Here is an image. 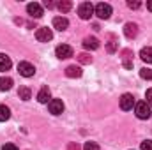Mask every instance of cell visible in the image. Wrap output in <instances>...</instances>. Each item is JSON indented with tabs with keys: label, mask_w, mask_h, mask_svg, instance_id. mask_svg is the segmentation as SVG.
I'll list each match as a JSON object with an SVG mask.
<instances>
[{
	"label": "cell",
	"mask_w": 152,
	"mask_h": 150,
	"mask_svg": "<svg viewBox=\"0 0 152 150\" xmlns=\"http://www.w3.org/2000/svg\"><path fill=\"white\" fill-rule=\"evenodd\" d=\"M122 57H124V67H126V69H131V67H133V62H131V50H124V51H122Z\"/></svg>",
	"instance_id": "obj_18"
},
{
	"label": "cell",
	"mask_w": 152,
	"mask_h": 150,
	"mask_svg": "<svg viewBox=\"0 0 152 150\" xmlns=\"http://www.w3.org/2000/svg\"><path fill=\"white\" fill-rule=\"evenodd\" d=\"M140 58L147 64H152V46H147L140 51Z\"/></svg>",
	"instance_id": "obj_16"
},
{
	"label": "cell",
	"mask_w": 152,
	"mask_h": 150,
	"mask_svg": "<svg viewBox=\"0 0 152 150\" xmlns=\"http://www.w3.org/2000/svg\"><path fill=\"white\" fill-rule=\"evenodd\" d=\"M50 97H51V95H50V88H48V87H42V88L39 90V94H37V101L42 103V104H46V103L51 101Z\"/></svg>",
	"instance_id": "obj_12"
},
{
	"label": "cell",
	"mask_w": 152,
	"mask_h": 150,
	"mask_svg": "<svg viewBox=\"0 0 152 150\" xmlns=\"http://www.w3.org/2000/svg\"><path fill=\"white\" fill-rule=\"evenodd\" d=\"M18 73L25 78H30V76L36 74V67L30 64V62H20L18 64Z\"/></svg>",
	"instance_id": "obj_4"
},
{
	"label": "cell",
	"mask_w": 152,
	"mask_h": 150,
	"mask_svg": "<svg viewBox=\"0 0 152 150\" xmlns=\"http://www.w3.org/2000/svg\"><path fill=\"white\" fill-rule=\"evenodd\" d=\"M18 95H20V99H23V101H28V99L32 97V92H30V88H28V87H20V90H18Z\"/></svg>",
	"instance_id": "obj_17"
},
{
	"label": "cell",
	"mask_w": 152,
	"mask_h": 150,
	"mask_svg": "<svg viewBox=\"0 0 152 150\" xmlns=\"http://www.w3.org/2000/svg\"><path fill=\"white\" fill-rule=\"evenodd\" d=\"M27 12H28L30 18H41L42 16V7H41V4H37V2H32V4L27 5Z\"/></svg>",
	"instance_id": "obj_9"
},
{
	"label": "cell",
	"mask_w": 152,
	"mask_h": 150,
	"mask_svg": "<svg viewBox=\"0 0 152 150\" xmlns=\"http://www.w3.org/2000/svg\"><path fill=\"white\" fill-rule=\"evenodd\" d=\"M83 48L85 50H97L99 48V41L96 37H85L83 39Z\"/></svg>",
	"instance_id": "obj_13"
},
{
	"label": "cell",
	"mask_w": 152,
	"mask_h": 150,
	"mask_svg": "<svg viewBox=\"0 0 152 150\" xmlns=\"http://www.w3.org/2000/svg\"><path fill=\"white\" fill-rule=\"evenodd\" d=\"M117 46H118V42H117V41H110V42H108V44H106V50H108V51H110V53H113L115 50H117Z\"/></svg>",
	"instance_id": "obj_25"
},
{
	"label": "cell",
	"mask_w": 152,
	"mask_h": 150,
	"mask_svg": "<svg viewBox=\"0 0 152 150\" xmlns=\"http://www.w3.org/2000/svg\"><path fill=\"white\" fill-rule=\"evenodd\" d=\"M78 62H80V64H90V62H92V57H90L88 53H80V55H78Z\"/></svg>",
	"instance_id": "obj_22"
},
{
	"label": "cell",
	"mask_w": 152,
	"mask_h": 150,
	"mask_svg": "<svg viewBox=\"0 0 152 150\" xmlns=\"http://www.w3.org/2000/svg\"><path fill=\"white\" fill-rule=\"evenodd\" d=\"M57 7H58V11H60V12H69V11H71V7H73V4H71L69 0H62V2H58V4H57Z\"/></svg>",
	"instance_id": "obj_19"
},
{
	"label": "cell",
	"mask_w": 152,
	"mask_h": 150,
	"mask_svg": "<svg viewBox=\"0 0 152 150\" xmlns=\"http://www.w3.org/2000/svg\"><path fill=\"white\" fill-rule=\"evenodd\" d=\"M12 79L11 78H0V90H11Z\"/></svg>",
	"instance_id": "obj_21"
},
{
	"label": "cell",
	"mask_w": 152,
	"mask_h": 150,
	"mask_svg": "<svg viewBox=\"0 0 152 150\" xmlns=\"http://www.w3.org/2000/svg\"><path fill=\"white\" fill-rule=\"evenodd\" d=\"M134 113H136V117H138L140 120H147V118H151V106H149L145 101L136 103V104H134Z\"/></svg>",
	"instance_id": "obj_1"
},
{
	"label": "cell",
	"mask_w": 152,
	"mask_h": 150,
	"mask_svg": "<svg viewBox=\"0 0 152 150\" xmlns=\"http://www.w3.org/2000/svg\"><path fill=\"white\" fill-rule=\"evenodd\" d=\"M9 117H11V110H9L5 104H0V122L9 120Z\"/></svg>",
	"instance_id": "obj_20"
},
{
	"label": "cell",
	"mask_w": 152,
	"mask_h": 150,
	"mask_svg": "<svg viewBox=\"0 0 152 150\" xmlns=\"http://www.w3.org/2000/svg\"><path fill=\"white\" fill-rule=\"evenodd\" d=\"M78 14L81 20H90V16L94 14V5L90 2H81L78 7Z\"/></svg>",
	"instance_id": "obj_3"
},
{
	"label": "cell",
	"mask_w": 152,
	"mask_h": 150,
	"mask_svg": "<svg viewBox=\"0 0 152 150\" xmlns=\"http://www.w3.org/2000/svg\"><path fill=\"white\" fill-rule=\"evenodd\" d=\"M94 12H96L97 18H101V20H108V18L112 16V5L101 2V4H97V5L94 7Z\"/></svg>",
	"instance_id": "obj_2"
},
{
	"label": "cell",
	"mask_w": 152,
	"mask_h": 150,
	"mask_svg": "<svg viewBox=\"0 0 152 150\" xmlns=\"http://www.w3.org/2000/svg\"><path fill=\"white\" fill-rule=\"evenodd\" d=\"M48 108H50V113L60 115V113L64 111V103H62V99H51L48 103Z\"/></svg>",
	"instance_id": "obj_8"
},
{
	"label": "cell",
	"mask_w": 152,
	"mask_h": 150,
	"mask_svg": "<svg viewBox=\"0 0 152 150\" xmlns=\"http://www.w3.org/2000/svg\"><path fill=\"white\" fill-rule=\"evenodd\" d=\"M55 55L62 60V58H69V57H73V48L69 46V44H58L57 46V50H55Z\"/></svg>",
	"instance_id": "obj_6"
},
{
	"label": "cell",
	"mask_w": 152,
	"mask_h": 150,
	"mask_svg": "<svg viewBox=\"0 0 152 150\" xmlns=\"http://www.w3.org/2000/svg\"><path fill=\"white\" fill-rule=\"evenodd\" d=\"M142 5V2H138V0H127V7L129 9H138Z\"/></svg>",
	"instance_id": "obj_26"
},
{
	"label": "cell",
	"mask_w": 152,
	"mask_h": 150,
	"mask_svg": "<svg viewBox=\"0 0 152 150\" xmlns=\"http://www.w3.org/2000/svg\"><path fill=\"white\" fill-rule=\"evenodd\" d=\"M36 39H37L39 42H48V41H51V39H53V32H51V28H48V27H41V28H37V32H36Z\"/></svg>",
	"instance_id": "obj_5"
},
{
	"label": "cell",
	"mask_w": 152,
	"mask_h": 150,
	"mask_svg": "<svg viewBox=\"0 0 152 150\" xmlns=\"http://www.w3.org/2000/svg\"><path fill=\"white\" fill-rule=\"evenodd\" d=\"M2 150H18V147L12 145V143H5V145L2 147Z\"/></svg>",
	"instance_id": "obj_30"
},
{
	"label": "cell",
	"mask_w": 152,
	"mask_h": 150,
	"mask_svg": "<svg viewBox=\"0 0 152 150\" xmlns=\"http://www.w3.org/2000/svg\"><path fill=\"white\" fill-rule=\"evenodd\" d=\"M81 74H83V71H81V67H78V66H69V67L66 69V76H67V78H80Z\"/></svg>",
	"instance_id": "obj_15"
},
{
	"label": "cell",
	"mask_w": 152,
	"mask_h": 150,
	"mask_svg": "<svg viewBox=\"0 0 152 150\" xmlns=\"http://www.w3.org/2000/svg\"><path fill=\"white\" fill-rule=\"evenodd\" d=\"M53 27L62 32V30H66V28L69 27V21H67V18H64V16H55V18H53Z\"/></svg>",
	"instance_id": "obj_11"
},
{
	"label": "cell",
	"mask_w": 152,
	"mask_h": 150,
	"mask_svg": "<svg viewBox=\"0 0 152 150\" xmlns=\"http://www.w3.org/2000/svg\"><path fill=\"white\" fill-rule=\"evenodd\" d=\"M124 34H126L127 39H134L136 36H138V25H136V23H126Z\"/></svg>",
	"instance_id": "obj_10"
},
{
	"label": "cell",
	"mask_w": 152,
	"mask_h": 150,
	"mask_svg": "<svg viewBox=\"0 0 152 150\" xmlns=\"http://www.w3.org/2000/svg\"><path fill=\"white\" fill-rule=\"evenodd\" d=\"M11 66H12L11 58H9L7 55L0 53V73H4V71H9V69H11Z\"/></svg>",
	"instance_id": "obj_14"
},
{
	"label": "cell",
	"mask_w": 152,
	"mask_h": 150,
	"mask_svg": "<svg viewBox=\"0 0 152 150\" xmlns=\"http://www.w3.org/2000/svg\"><path fill=\"white\" fill-rule=\"evenodd\" d=\"M133 106H134V97L131 94H124L120 97V108L124 111H129V110H133Z\"/></svg>",
	"instance_id": "obj_7"
},
{
	"label": "cell",
	"mask_w": 152,
	"mask_h": 150,
	"mask_svg": "<svg viewBox=\"0 0 152 150\" xmlns=\"http://www.w3.org/2000/svg\"><path fill=\"white\" fill-rule=\"evenodd\" d=\"M67 150H81V147L76 141H71V143H67Z\"/></svg>",
	"instance_id": "obj_29"
},
{
	"label": "cell",
	"mask_w": 152,
	"mask_h": 150,
	"mask_svg": "<svg viewBox=\"0 0 152 150\" xmlns=\"http://www.w3.org/2000/svg\"><path fill=\"white\" fill-rule=\"evenodd\" d=\"M145 99H147L145 103H147V104L152 108V88H149V90H147V95H145Z\"/></svg>",
	"instance_id": "obj_28"
},
{
	"label": "cell",
	"mask_w": 152,
	"mask_h": 150,
	"mask_svg": "<svg viewBox=\"0 0 152 150\" xmlns=\"http://www.w3.org/2000/svg\"><path fill=\"white\" fill-rule=\"evenodd\" d=\"M83 150H99V145H97L96 141H87V143L83 145Z\"/></svg>",
	"instance_id": "obj_24"
},
{
	"label": "cell",
	"mask_w": 152,
	"mask_h": 150,
	"mask_svg": "<svg viewBox=\"0 0 152 150\" xmlns=\"http://www.w3.org/2000/svg\"><path fill=\"white\" fill-rule=\"evenodd\" d=\"M140 76H142L143 79H152V71L147 69V67H143V69H140Z\"/></svg>",
	"instance_id": "obj_23"
},
{
	"label": "cell",
	"mask_w": 152,
	"mask_h": 150,
	"mask_svg": "<svg viewBox=\"0 0 152 150\" xmlns=\"http://www.w3.org/2000/svg\"><path fill=\"white\" fill-rule=\"evenodd\" d=\"M142 150H152V141L151 140H147V141H142Z\"/></svg>",
	"instance_id": "obj_27"
},
{
	"label": "cell",
	"mask_w": 152,
	"mask_h": 150,
	"mask_svg": "<svg viewBox=\"0 0 152 150\" xmlns=\"http://www.w3.org/2000/svg\"><path fill=\"white\" fill-rule=\"evenodd\" d=\"M147 9L152 12V0H149V2H147Z\"/></svg>",
	"instance_id": "obj_32"
},
{
	"label": "cell",
	"mask_w": 152,
	"mask_h": 150,
	"mask_svg": "<svg viewBox=\"0 0 152 150\" xmlns=\"http://www.w3.org/2000/svg\"><path fill=\"white\" fill-rule=\"evenodd\" d=\"M44 5H46L48 9H51V7H55V2H51V0H46V2H44Z\"/></svg>",
	"instance_id": "obj_31"
}]
</instances>
